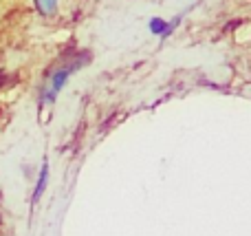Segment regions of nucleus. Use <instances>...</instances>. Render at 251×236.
<instances>
[{"instance_id": "1", "label": "nucleus", "mask_w": 251, "mask_h": 236, "mask_svg": "<svg viewBox=\"0 0 251 236\" xmlns=\"http://www.w3.org/2000/svg\"><path fill=\"white\" fill-rule=\"evenodd\" d=\"M88 60H91L88 51H75V53H71V55H64V62H62L60 66H55V69L49 71L47 82H44L42 88H40V106L53 104L55 97L60 95V91L66 86L69 78L77 69H82Z\"/></svg>"}, {"instance_id": "2", "label": "nucleus", "mask_w": 251, "mask_h": 236, "mask_svg": "<svg viewBox=\"0 0 251 236\" xmlns=\"http://www.w3.org/2000/svg\"><path fill=\"white\" fill-rule=\"evenodd\" d=\"M47 184H49V161L42 163V168H40V175H38V181H35V188H33V197H31V201H33V206L42 199L44 190H47Z\"/></svg>"}, {"instance_id": "3", "label": "nucleus", "mask_w": 251, "mask_h": 236, "mask_svg": "<svg viewBox=\"0 0 251 236\" xmlns=\"http://www.w3.org/2000/svg\"><path fill=\"white\" fill-rule=\"evenodd\" d=\"M33 2H35V7H38V11L42 13L44 18H49L57 11V2H60V0H33Z\"/></svg>"}, {"instance_id": "4", "label": "nucleus", "mask_w": 251, "mask_h": 236, "mask_svg": "<svg viewBox=\"0 0 251 236\" xmlns=\"http://www.w3.org/2000/svg\"><path fill=\"white\" fill-rule=\"evenodd\" d=\"M148 29H150V33H152V35H159V38H165L168 20H163V18H150V22H148Z\"/></svg>"}]
</instances>
